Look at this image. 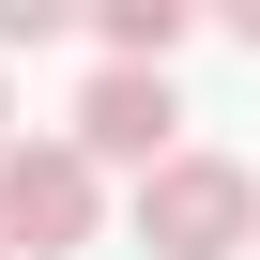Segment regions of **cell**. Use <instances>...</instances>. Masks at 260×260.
<instances>
[{
  "mask_svg": "<svg viewBox=\"0 0 260 260\" xmlns=\"http://www.w3.org/2000/svg\"><path fill=\"white\" fill-rule=\"evenodd\" d=\"M138 245L153 260H245L260 245V169L245 153H169L138 184Z\"/></svg>",
  "mask_w": 260,
  "mask_h": 260,
  "instance_id": "cell-1",
  "label": "cell"
},
{
  "mask_svg": "<svg viewBox=\"0 0 260 260\" xmlns=\"http://www.w3.org/2000/svg\"><path fill=\"white\" fill-rule=\"evenodd\" d=\"M107 230V169L77 153V138H16V153H0V260H77Z\"/></svg>",
  "mask_w": 260,
  "mask_h": 260,
  "instance_id": "cell-2",
  "label": "cell"
},
{
  "mask_svg": "<svg viewBox=\"0 0 260 260\" xmlns=\"http://www.w3.org/2000/svg\"><path fill=\"white\" fill-rule=\"evenodd\" d=\"M169 122H184V92H169V77H138V61H107V77L77 92V122H61V138H77L92 169H138V184H153V169L184 153Z\"/></svg>",
  "mask_w": 260,
  "mask_h": 260,
  "instance_id": "cell-3",
  "label": "cell"
},
{
  "mask_svg": "<svg viewBox=\"0 0 260 260\" xmlns=\"http://www.w3.org/2000/svg\"><path fill=\"white\" fill-rule=\"evenodd\" d=\"M184 31H199L184 0H107V61H138V77H169V61H184Z\"/></svg>",
  "mask_w": 260,
  "mask_h": 260,
  "instance_id": "cell-4",
  "label": "cell"
},
{
  "mask_svg": "<svg viewBox=\"0 0 260 260\" xmlns=\"http://www.w3.org/2000/svg\"><path fill=\"white\" fill-rule=\"evenodd\" d=\"M61 31V0H0V46H46Z\"/></svg>",
  "mask_w": 260,
  "mask_h": 260,
  "instance_id": "cell-5",
  "label": "cell"
},
{
  "mask_svg": "<svg viewBox=\"0 0 260 260\" xmlns=\"http://www.w3.org/2000/svg\"><path fill=\"white\" fill-rule=\"evenodd\" d=\"M230 46H260V0H230Z\"/></svg>",
  "mask_w": 260,
  "mask_h": 260,
  "instance_id": "cell-6",
  "label": "cell"
},
{
  "mask_svg": "<svg viewBox=\"0 0 260 260\" xmlns=\"http://www.w3.org/2000/svg\"><path fill=\"white\" fill-rule=\"evenodd\" d=\"M0 122H16V107H0ZM0 153H16V138H0Z\"/></svg>",
  "mask_w": 260,
  "mask_h": 260,
  "instance_id": "cell-7",
  "label": "cell"
}]
</instances>
